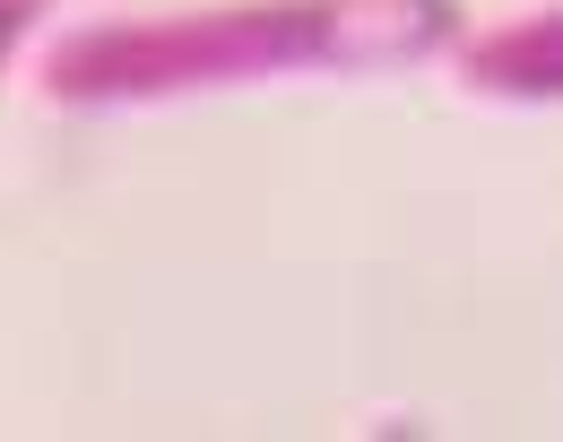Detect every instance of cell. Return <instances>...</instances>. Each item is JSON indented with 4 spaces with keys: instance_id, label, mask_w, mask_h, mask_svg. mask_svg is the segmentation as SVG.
Segmentation results:
<instances>
[{
    "instance_id": "2",
    "label": "cell",
    "mask_w": 563,
    "mask_h": 442,
    "mask_svg": "<svg viewBox=\"0 0 563 442\" xmlns=\"http://www.w3.org/2000/svg\"><path fill=\"white\" fill-rule=\"evenodd\" d=\"M468 78L494 87V96H520V104H547L563 87V9H529L520 26L486 35L468 53Z\"/></svg>"
},
{
    "instance_id": "3",
    "label": "cell",
    "mask_w": 563,
    "mask_h": 442,
    "mask_svg": "<svg viewBox=\"0 0 563 442\" xmlns=\"http://www.w3.org/2000/svg\"><path fill=\"white\" fill-rule=\"evenodd\" d=\"M35 18H44V0H0V62L18 53V35H26Z\"/></svg>"
},
{
    "instance_id": "1",
    "label": "cell",
    "mask_w": 563,
    "mask_h": 442,
    "mask_svg": "<svg viewBox=\"0 0 563 442\" xmlns=\"http://www.w3.org/2000/svg\"><path fill=\"white\" fill-rule=\"evenodd\" d=\"M451 44V0H217L183 18L87 26L53 53L62 104H165L286 70H399Z\"/></svg>"
}]
</instances>
